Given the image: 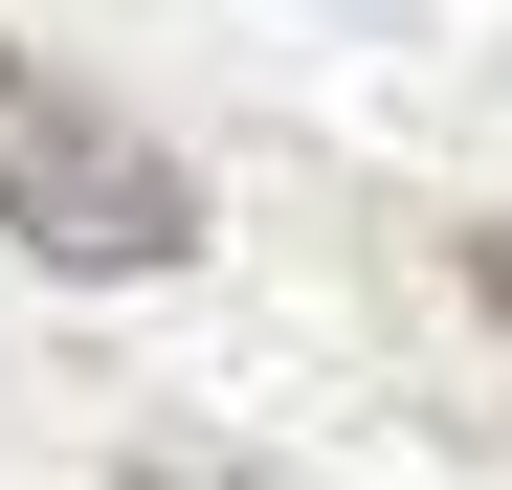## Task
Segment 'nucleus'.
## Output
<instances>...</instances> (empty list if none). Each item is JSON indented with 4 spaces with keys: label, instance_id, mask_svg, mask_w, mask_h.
<instances>
[{
    "label": "nucleus",
    "instance_id": "obj_2",
    "mask_svg": "<svg viewBox=\"0 0 512 490\" xmlns=\"http://www.w3.org/2000/svg\"><path fill=\"white\" fill-rule=\"evenodd\" d=\"M468 290H490V312H512V223H468Z\"/></svg>",
    "mask_w": 512,
    "mask_h": 490
},
{
    "label": "nucleus",
    "instance_id": "obj_1",
    "mask_svg": "<svg viewBox=\"0 0 512 490\" xmlns=\"http://www.w3.org/2000/svg\"><path fill=\"white\" fill-rule=\"evenodd\" d=\"M0 223H23L45 268H179V245H201V179H179L134 112H90L67 67L0 45Z\"/></svg>",
    "mask_w": 512,
    "mask_h": 490
},
{
    "label": "nucleus",
    "instance_id": "obj_3",
    "mask_svg": "<svg viewBox=\"0 0 512 490\" xmlns=\"http://www.w3.org/2000/svg\"><path fill=\"white\" fill-rule=\"evenodd\" d=\"M134 490H245V468H134Z\"/></svg>",
    "mask_w": 512,
    "mask_h": 490
}]
</instances>
